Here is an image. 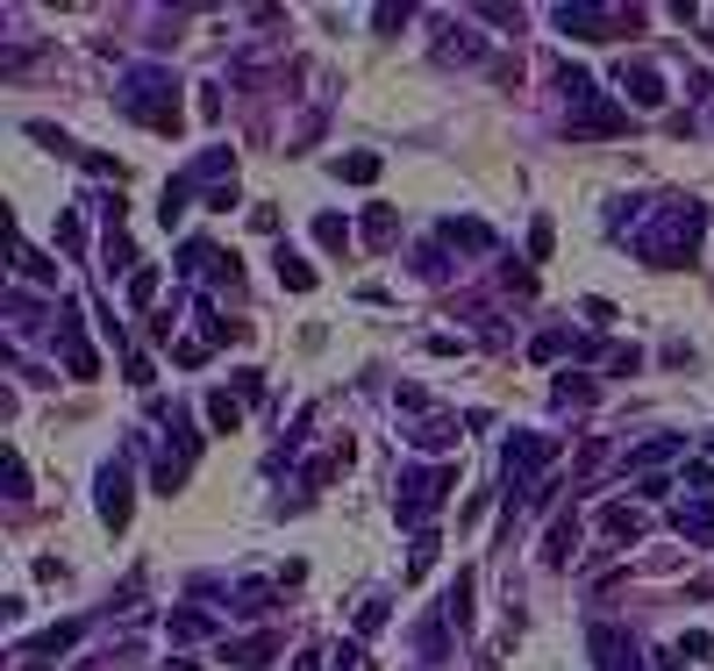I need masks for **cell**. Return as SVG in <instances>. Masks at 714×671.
<instances>
[{"label":"cell","mask_w":714,"mask_h":671,"mask_svg":"<svg viewBox=\"0 0 714 671\" xmlns=\"http://www.w3.org/2000/svg\"><path fill=\"white\" fill-rule=\"evenodd\" d=\"M701 236H707V207L701 201H664L658 222L636 228V257H643V265H693Z\"/></svg>","instance_id":"1"},{"label":"cell","mask_w":714,"mask_h":671,"mask_svg":"<svg viewBox=\"0 0 714 671\" xmlns=\"http://www.w3.org/2000/svg\"><path fill=\"white\" fill-rule=\"evenodd\" d=\"M121 108H129L143 129H158V136H179V79L164 65H136L129 79H121Z\"/></svg>","instance_id":"2"},{"label":"cell","mask_w":714,"mask_h":671,"mask_svg":"<svg viewBox=\"0 0 714 671\" xmlns=\"http://www.w3.org/2000/svg\"><path fill=\"white\" fill-rule=\"evenodd\" d=\"M444 493H458V465L401 471V500H393V514H401L407 529H422V522H436V514H444Z\"/></svg>","instance_id":"3"},{"label":"cell","mask_w":714,"mask_h":671,"mask_svg":"<svg viewBox=\"0 0 714 671\" xmlns=\"http://www.w3.org/2000/svg\"><path fill=\"white\" fill-rule=\"evenodd\" d=\"M543 465H557V436L522 429V436H508V444H500V471H508L514 493H529V479H536Z\"/></svg>","instance_id":"4"},{"label":"cell","mask_w":714,"mask_h":671,"mask_svg":"<svg viewBox=\"0 0 714 671\" xmlns=\"http://www.w3.org/2000/svg\"><path fill=\"white\" fill-rule=\"evenodd\" d=\"M51 343H57V358H65V372L72 379H100V358H94V343H86V329H79V308H57V329H51Z\"/></svg>","instance_id":"5"},{"label":"cell","mask_w":714,"mask_h":671,"mask_svg":"<svg viewBox=\"0 0 714 671\" xmlns=\"http://www.w3.org/2000/svg\"><path fill=\"white\" fill-rule=\"evenodd\" d=\"M557 29L565 36H586V43H600V36H615V29H643V8H557Z\"/></svg>","instance_id":"6"},{"label":"cell","mask_w":714,"mask_h":671,"mask_svg":"<svg viewBox=\"0 0 714 671\" xmlns=\"http://www.w3.org/2000/svg\"><path fill=\"white\" fill-rule=\"evenodd\" d=\"M586 650H594L600 671H643V650H636L615 621H594V629H586Z\"/></svg>","instance_id":"7"},{"label":"cell","mask_w":714,"mask_h":671,"mask_svg":"<svg viewBox=\"0 0 714 671\" xmlns=\"http://www.w3.org/2000/svg\"><path fill=\"white\" fill-rule=\"evenodd\" d=\"M129 508H136L129 465H121V457H108V465H100V522H108V529H129Z\"/></svg>","instance_id":"8"},{"label":"cell","mask_w":714,"mask_h":671,"mask_svg":"<svg viewBox=\"0 0 714 671\" xmlns=\"http://www.w3.org/2000/svg\"><path fill=\"white\" fill-rule=\"evenodd\" d=\"M615 79H621V94H629L636 108H664V72L650 65V57H621Z\"/></svg>","instance_id":"9"},{"label":"cell","mask_w":714,"mask_h":671,"mask_svg":"<svg viewBox=\"0 0 714 671\" xmlns=\"http://www.w3.org/2000/svg\"><path fill=\"white\" fill-rule=\"evenodd\" d=\"M436 236H444L450 251H493V228H486L479 215H444V222H436Z\"/></svg>","instance_id":"10"},{"label":"cell","mask_w":714,"mask_h":671,"mask_svg":"<svg viewBox=\"0 0 714 671\" xmlns=\"http://www.w3.org/2000/svg\"><path fill=\"white\" fill-rule=\"evenodd\" d=\"M271 658H279V636H243V643H222V664H236V671H265Z\"/></svg>","instance_id":"11"},{"label":"cell","mask_w":714,"mask_h":671,"mask_svg":"<svg viewBox=\"0 0 714 671\" xmlns=\"http://www.w3.org/2000/svg\"><path fill=\"white\" fill-rule=\"evenodd\" d=\"M672 522H679V536H686V543H707V551H714V500H693L686 493V508H679Z\"/></svg>","instance_id":"12"},{"label":"cell","mask_w":714,"mask_h":671,"mask_svg":"<svg viewBox=\"0 0 714 671\" xmlns=\"http://www.w3.org/2000/svg\"><path fill=\"white\" fill-rule=\"evenodd\" d=\"M672 457H686V436H650L643 450H629V471H658V465H672Z\"/></svg>","instance_id":"13"},{"label":"cell","mask_w":714,"mask_h":671,"mask_svg":"<svg viewBox=\"0 0 714 671\" xmlns=\"http://www.w3.org/2000/svg\"><path fill=\"white\" fill-rule=\"evenodd\" d=\"M271 265H279V286H286V294H315V265L300 251H286V243H279V251H271Z\"/></svg>","instance_id":"14"},{"label":"cell","mask_w":714,"mask_h":671,"mask_svg":"<svg viewBox=\"0 0 714 671\" xmlns=\"http://www.w3.org/2000/svg\"><path fill=\"white\" fill-rule=\"evenodd\" d=\"M572 543H579V514H557V522H551V543H543V564H551V572H565V564H572Z\"/></svg>","instance_id":"15"},{"label":"cell","mask_w":714,"mask_h":671,"mask_svg":"<svg viewBox=\"0 0 714 671\" xmlns=\"http://www.w3.org/2000/svg\"><path fill=\"white\" fill-rule=\"evenodd\" d=\"M600 536L636 543V536H643V514H636V508H621V500H607V508H600Z\"/></svg>","instance_id":"16"},{"label":"cell","mask_w":714,"mask_h":671,"mask_svg":"<svg viewBox=\"0 0 714 671\" xmlns=\"http://www.w3.org/2000/svg\"><path fill=\"white\" fill-rule=\"evenodd\" d=\"M472 593H479V586H472V572H458V586L444 593V621H450V629H458V636L472 629Z\"/></svg>","instance_id":"17"},{"label":"cell","mask_w":714,"mask_h":671,"mask_svg":"<svg viewBox=\"0 0 714 671\" xmlns=\"http://www.w3.org/2000/svg\"><path fill=\"white\" fill-rule=\"evenodd\" d=\"M207 429H215V436H236L243 429V401H236V393H207Z\"/></svg>","instance_id":"18"},{"label":"cell","mask_w":714,"mask_h":671,"mask_svg":"<svg viewBox=\"0 0 714 671\" xmlns=\"http://www.w3.org/2000/svg\"><path fill=\"white\" fill-rule=\"evenodd\" d=\"M207 629H215V621H207L201 607H179V615H164V636H172V643H201Z\"/></svg>","instance_id":"19"},{"label":"cell","mask_w":714,"mask_h":671,"mask_svg":"<svg viewBox=\"0 0 714 671\" xmlns=\"http://www.w3.org/2000/svg\"><path fill=\"white\" fill-rule=\"evenodd\" d=\"M329 172L351 179V187H372V179H379V150H351V158H337Z\"/></svg>","instance_id":"20"},{"label":"cell","mask_w":714,"mask_h":671,"mask_svg":"<svg viewBox=\"0 0 714 671\" xmlns=\"http://www.w3.org/2000/svg\"><path fill=\"white\" fill-rule=\"evenodd\" d=\"M79 636H86V621H57V629L36 636V650H29V658H57V650H72Z\"/></svg>","instance_id":"21"},{"label":"cell","mask_w":714,"mask_h":671,"mask_svg":"<svg viewBox=\"0 0 714 671\" xmlns=\"http://www.w3.org/2000/svg\"><path fill=\"white\" fill-rule=\"evenodd\" d=\"M393 228H401V215H393V207H364V251H386Z\"/></svg>","instance_id":"22"},{"label":"cell","mask_w":714,"mask_h":671,"mask_svg":"<svg viewBox=\"0 0 714 671\" xmlns=\"http://www.w3.org/2000/svg\"><path fill=\"white\" fill-rule=\"evenodd\" d=\"M57 251H65V257H86V215H79V207H65V215H57Z\"/></svg>","instance_id":"23"},{"label":"cell","mask_w":714,"mask_h":671,"mask_svg":"<svg viewBox=\"0 0 714 671\" xmlns=\"http://www.w3.org/2000/svg\"><path fill=\"white\" fill-rule=\"evenodd\" d=\"M407 444L415 450H450L458 444V422H422V429H407Z\"/></svg>","instance_id":"24"},{"label":"cell","mask_w":714,"mask_h":671,"mask_svg":"<svg viewBox=\"0 0 714 671\" xmlns=\"http://www.w3.org/2000/svg\"><path fill=\"white\" fill-rule=\"evenodd\" d=\"M271 600H279V586H265V578H243L236 586V615H265Z\"/></svg>","instance_id":"25"},{"label":"cell","mask_w":714,"mask_h":671,"mask_svg":"<svg viewBox=\"0 0 714 671\" xmlns=\"http://www.w3.org/2000/svg\"><path fill=\"white\" fill-rule=\"evenodd\" d=\"M565 350H579V336H572V329H543L536 343H529V358H536V364H551V358H565Z\"/></svg>","instance_id":"26"},{"label":"cell","mask_w":714,"mask_h":671,"mask_svg":"<svg viewBox=\"0 0 714 671\" xmlns=\"http://www.w3.org/2000/svg\"><path fill=\"white\" fill-rule=\"evenodd\" d=\"M436 57H444V65H450V57H465V65H472V57H486V43L472 36V29H450V43H436Z\"/></svg>","instance_id":"27"},{"label":"cell","mask_w":714,"mask_h":671,"mask_svg":"<svg viewBox=\"0 0 714 671\" xmlns=\"http://www.w3.org/2000/svg\"><path fill=\"white\" fill-rule=\"evenodd\" d=\"M315 243H322V251H351V222L343 215H315Z\"/></svg>","instance_id":"28"},{"label":"cell","mask_w":714,"mask_h":671,"mask_svg":"<svg viewBox=\"0 0 714 671\" xmlns=\"http://www.w3.org/2000/svg\"><path fill=\"white\" fill-rule=\"evenodd\" d=\"M436 551H444V536H436V529H422V536H415V551H407V578H422V572H429Z\"/></svg>","instance_id":"29"},{"label":"cell","mask_w":714,"mask_h":671,"mask_svg":"<svg viewBox=\"0 0 714 671\" xmlns=\"http://www.w3.org/2000/svg\"><path fill=\"white\" fill-rule=\"evenodd\" d=\"M14 257H22V279H29V286H57V265H51L43 251H29V243H22Z\"/></svg>","instance_id":"30"},{"label":"cell","mask_w":714,"mask_h":671,"mask_svg":"<svg viewBox=\"0 0 714 671\" xmlns=\"http://www.w3.org/2000/svg\"><path fill=\"white\" fill-rule=\"evenodd\" d=\"M158 300V265H136L129 271V308H150Z\"/></svg>","instance_id":"31"},{"label":"cell","mask_w":714,"mask_h":671,"mask_svg":"<svg viewBox=\"0 0 714 671\" xmlns=\"http://www.w3.org/2000/svg\"><path fill=\"white\" fill-rule=\"evenodd\" d=\"M557 407H594V379H557Z\"/></svg>","instance_id":"32"},{"label":"cell","mask_w":714,"mask_h":671,"mask_svg":"<svg viewBox=\"0 0 714 671\" xmlns=\"http://www.w3.org/2000/svg\"><path fill=\"white\" fill-rule=\"evenodd\" d=\"M551 243H557V228H551V215H543L536 228H529V265H543V257H551Z\"/></svg>","instance_id":"33"},{"label":"cell","mask_w":714,"mask_h":671,"mask_svg":"<svg viewBox=\"0 0 714 671\" xmlns=\"http://www.w3.org/2000/svg\"><path fill=\"white\" fill-rule=\"evenodd\" d=\"M8 500H29V465H22V450H8Z\"/></svg>","instance_id":"34"},{"label":"cell","mask_w":714,"mask_h":671,"mask_svg":"<svg viewBox=\"0 0 714 671\" xmlns=\"http://www.w3.org/2000/svg\"><path fill=\"white\" fill-rule=\"evenodd\" d=\"M500 286H508V294H536V271H529V265H508V271H500Z\"/></svg>","instance_id":"35"},{"label":"cell","mask_w":714,"mask_h":671,"mask_svg":"<svg viewBox=\"0 0 714 671\" xmlns=\"http://www.w3.org/2000/svg\"><path fill=\"white\" fill-rule=\"evenodd\" d=\"M379 629H386V600H364L358 607V636H379Z\"/></svg>","instance_id":"36"},{"label":"cell","mask_w":714,"mask_h":671,"mask_svg":"<svg viewBox=\"0 0 714 671\" xmlns=\"http://www.w3.org/2000/svg\"><path fill=\"white\" fill-rule=\"evenodd\" d=\"M672 650H679V658H707V650H714V636H701V629H693V636H679Z\"/></svg>","instance_id":"37"},{"label":"cell","mask_w":714,"mask_h":671,"mask_svg":"<svg viewBox=\"0 0 714 671\" xmlns=\"http://www.w3.org/2000/svg\"><path fill=\"white\" fill-rule=\"evenodd\" d=\"M294 671H322V658H315V650H300V658H294Z\"/></svg>","instance_id":"38"}]
</instances>
